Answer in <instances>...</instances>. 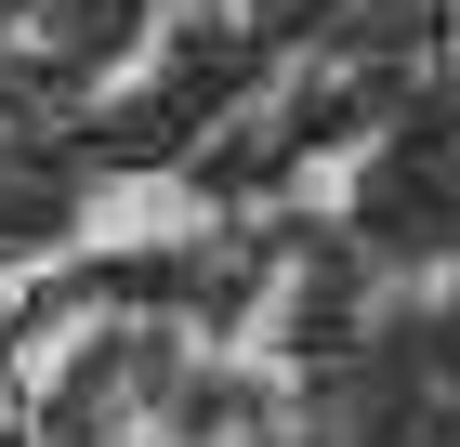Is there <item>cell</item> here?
Returning a JSON list of instances; mask_svg holds the SVG:
<instances>
[{"label": "cell", "instance_id": "3", "mask_svg": "<svg viewBox=\"0 0 460 447\" xmlns=\"http://www.w3.org/2000/svg\"><path fill=\"white\" fill-rule=\"evenodd\" d=\"M382 145H394V119H368V132L316 145V158H289V198H277V210H316V224H342V210L368 198V172H382Z\"/></svg>", "mask_w": 460, "mask_h": 447}, {"label": "cell", "instance_id": "2", "mask_svg": "<svg viewBox=\"0 0 460 447\" xmlns=\"http://www.w3.org/2000/svg\"><path fill=\"white\" fill-rule=\"evenodd\" d=\"M106 343H132V316H119V303H53L27 343H13V369H0V421H13V408H40V395H66V381L93 369Z\"/></svg>", "mask_w": 460, "mask_h": 447}, {"label": "cell", "instance_id": "4", "mask_svg": "<svg viewBox=\"0 0 460 447\" xmlns=\"http://www.w3.org/2000/svg\"><path fill=\"white\" fill-rule=\"evenodd\" d=\"M460 303V250H408L355 290V329H408V316H447Z\"/></svg>", "mask_w": 460, "mask_h": 447}, {"label": "cell", "instance_id": "1", "mask_svg": "<svg viewBox=\"0 0 460 447\" xmlns=\"http://www.w3.org/2000/svg\"><path fill=\"white\" fill-rule=\"evenodd\" d=\"M224 198L198 172H93L66 198V264H119V250H211Z\"/></svg>", "mask_w": 460, "mask_h": 447}, {"label": "cell", "instance_id": "5", "mask_svg": "<svg viewBox=\"0 0 460 447\" xmlns=\"http://www.w3.org/2000/svg\"><path fill=\"white\" fill-rule=\"evenodd\" d=\"M158 79H172V27H145L132 53H106V67L79 79V105H93V119H119V105H145Z\"/></svg>", "mask_w": 460, "mask_h": 447}, {"label": "cell", "instance_id": "6", "mask_svg": "<svg viewBox=\"0 0 460 447\" xmlns=\"http://www.w3.org/2000/svg\"><path fill=\"white\" fill-rule=\"evenodd\" d=\"M0 132H13V79H0Z\"/></svg>", "mask_w": 460, "mask_h": 447}]
</instances>
